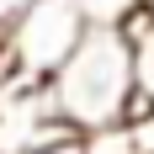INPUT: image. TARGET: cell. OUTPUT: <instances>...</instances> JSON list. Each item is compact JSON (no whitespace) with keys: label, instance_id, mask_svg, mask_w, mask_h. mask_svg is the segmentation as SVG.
Masks as SVG:
<instances>
[{"label":"cell","instance_id":"obj_4","mask_svg":"<svg viewBox=\"0 0 154 154\" xmlns=\"http://www.w3.org/2000/svg\"><path fill=\"white\" fill-rule=\"evenodd\" d=\"M133 80H138V91L154 101V32L133 43Z\"/></svg>","mask_w":154,"mask_h":154},{"label":"cell","instance_id":"obj_3","mask_svg":"<svg viewBox=\"0 0 154 154\" xmlns=\"http://www.w3.org/2000/svg\"><path fill=\"white\" fill-rule=\"evenodd\" d=\"M85 154H138V149H133L128 122H112V128H91L85 133Z\"/></svg>","mask_w":154,"mask_h":154},{"label":"cell","instance_id":"obj_6","mask_svg":"<svg viewBox=\"0 0 154 154\" xmlns=\"http://www.w3.org/2000/svg\"><path fill=\"white\" fill-rule=\"evenodd\" d=\"M128 133H133V149H138V154H154V106L143 112V117H133Z\"/></svg>","mask_w":154,"mask_h":154},{"label":"cell","instance_id":"obj_2","mask_svg":"<svg viewBox=\"0 0 154 154\" xmlns=\"http://www.w3.org/2000/svg\"><path fill=\"white\" fill-rule=\"evenodd\" d=\"M85 27L91 21H85V11H80L75 0H27L5 21V32H0V48L11 59V75L21 85H48L53 69L85 37Z\"/></svg>","mask_w":154,"mask_h":154},{"label":"cell","instance_id":"obj_1","mask_svg":"<svg viewBox=\"0 0 154 154\" xmlns=\"http://www.w3.org/2000/svg\"><path fill=\"white\" fill-rule=\"evenodd\" d=\"M133 91H138V80H133V43L122 37L117 21H91L85 37L75 43V53L48 80L53 112L69 128H80V133L122 122Z\"/></svg>","mask_w":154,"mask_h":154},{"label":"cell","instance_id":"obj_5","mask_svg":"<svg viewBox=\"0 0 154 154\" xmlns=\"http://www.w3.org/2000/svg\"><path fill=\"white\" fill-rule=\"evenodd\" d=\"M27 154H85V133H59V138H43V143H32Z\"/></svg>","mask_w":154,"mask_h":154}]
</instances>
